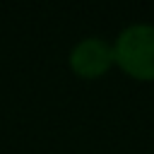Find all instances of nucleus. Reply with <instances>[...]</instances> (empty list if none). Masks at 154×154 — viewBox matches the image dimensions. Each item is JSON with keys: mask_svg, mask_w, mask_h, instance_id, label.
<instances>
[{"mask_svg": "<svg viewBox=\"0 0 154 154\" xmlns=\"http://www.w3.org/2000/svg\"><path fill=\"white\" fill-rule=\"evenodd\" d=\"M113 65V46L103 38H84L70 53V67L82 79L103 77Z\"/></svg>", "mask_w": 154, "mask_h": 154, "instance_id": "2", "label": "nucleus"}, {"mask_svg": "<svg viewBox=\"0 0 154 154\" xmlns=\"http://www.w3.org/2000/svg\"><path fill=\"white\" fill-rule=\"evenodd\" d=\"M113 63L132 79L154 82V26L132 24L113 43Z\"/></svg>", "mask_w": 154, "mask_h": 154, "instance_id": "1", "label": "nucleus"}]
</instances>
